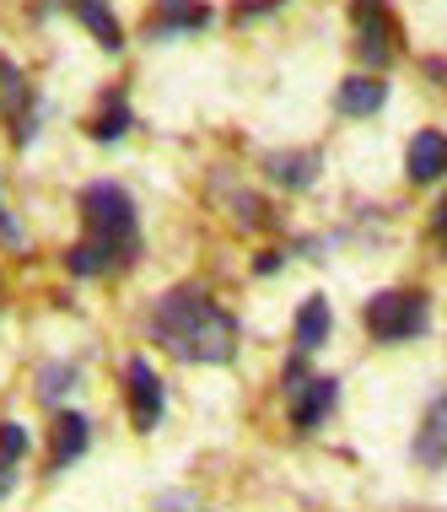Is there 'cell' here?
I'll list each match as a JSON object with an SVG mask.
<instances>
[{
  "instance_id": "cell-8",
  "label": "cell",
  "mask_w": 447,
  "mask_h": 512,
  "mask_svg": "<svg viewBox=\"0 0 447 512\" xmlns=\"http://www.w3.org/2000/svg\"><path fill=\"white\" fill-rule=\"evenodd\" d=\"M87 442H92V421H87V415L60 410V415H54V426H49V469H71L81 453H87Z\"/></svg>"
},
{
  "instance_id": "cell-15",
  "label": "cell",
  "mask_w": 447,
  "mask_h": 512,
  "mask_svg": "<svg viewBox=\"0 0 447 512\" xmlns=\"http://www.w3.org/2000/svg\"><path fill=\"white\" fill-rule=\"evenodd\" d=\"M329 329H334V313H329V302L324 297H307L302 308H297V351H318V345L329 340Z\"/></svg>"
},
{
  "instance_id": "cell-20",
  "label": "cell",
  "mask_w": 447,
  "mask_h": 512,
  "mask_svg": "<svg viewBox=\"0 0 447 512\" xmlns=\"http://www.w3.org/2000/svg\"><path fill=\"white\" fill-rule=\"evenodd\" d=\"M431 232H437V243H442V254H447V200L437 205V227H431Z\"/></svg>"
},
{
  "instance_id": "cell-14",
  "label": "cell",
  "mask_w": 447,
  "mask_h": 512,
  "mask_svg": "<svg viewBox=\"0 0 447 512\" xmlns=\"http://www.w3.org/2000/svg\"><path fill=\"white\" fill-rule=\"evenodd\" d=\"M65 6L76 11L81 27H87L103 49H119L124 44V27H119V17H114V6H108V0H65Z\"/></svg>"
},
{
  "instance_id": "cell-21",
  "label": "cell",
  "mask_w": 447,
  "mask_h": 512,
  "mask_svg": "<svg viewBox=\"0 0 447 512\" xmlns=\"http://www.w3.org/2000/svg\"><path fill=\"white\" fill-rule=\"evenodd\" d=\"M0 238H6V243H22V232H17V221H11L6 211H0Z\"/></svg>"
},
{
  "instance_id": "cell-9",
  "label": "cell",
  "mask_w": 447,
  "mask_h": 512,
  "mask_svg": "<svg viewBox=\"0 0 447 512\" xmlns=\"http://www.w3.org/2000/svg\"><path fill=\"white\" fill-rule=\"evenodd\" d=\"M211 22V6L205 0H157V11L146 17L151 38H178V33H200Z\"/></svg>"
},
{
  "instance_id": "cell-3",
  "label": "cell",
  "mask_w": 447,
  "mask_h": 512,
  "mask_svg": "<svg viewBox=\"0 0 447 512\" xmlns=\"http://www.w3.org/2000/svg\"><path fill=\"white\" fill-rule=\"evenodd\" d=\"M431 329V302L415 286H394V292H377L367 302V335L377 345H404V340H421Z\"/></svg>"
},
{
  "instance_id": "cell-4",
  "label": "cell",
  "mask_w": 447,
  "mask_h": 512,
  "mask_svg": "<svg viewBox=\"0 0 447 512\" xmlns=\"http://www.w3.org/2000/svg\"><path fill=\"white\" fill-rule=\"evenodd\" d=\"M351 17H356V54L367 65H388L399 54V22H394V11H388V0H356L351 6Z\"/></svg>"
},
{
  "instance_id": "cell-5",
  "label": "cell",
  "mask_w": 447,
  "mask_h": 512,
  "mask_svg": "<svg viewBox=\"0 0 447 512\" xmlns=\"http://www.w3.org/2000/svg\"><path fill=\"white\" fill-rule=\"evenodd\" d=\"M124 394H130L135 432H157L167 394H162V378H157V367H151L146 356H130V362H124Z\"/></svg>"
},
{
  "instance_id": "cell-2",
  "label": "cell",
  "mask_w": 447,
  "mask_h": 512,
  "mask_svg": "<svg viewBox=\"0 0 447 512\" xmlns=\"http://www.w3.org/2000/svg\"><path fill=\"white\" fill-rule=\"evenodd\" d=\"M135 254H141V216L130 189L97 178L81 189V243L65 254V265L71 275H119L135 265Z\"/></svg>"
},
{
  "instance_id": "cell-19",
  "label": "cell",
  "mask_w": 447,
  "mask_h": 512,
  "mask_svg": "<svg viewBox=\"0 0 447 512\" xmlns=\"http://www.w3.org/2000/svg\"><path fill=\"white\" fill-rule=\"evenodd\" d=\"M254 270H259V275H270V270H281V254H275V248H270V254H259V259H254Z\"/></svg>"
},
{
  "instance_id": "cell-7",
  "label": "cell",
  "mask_w": 447,
  "mask_h": 512,
  "mask_svg": "<svg viewBox=\"0 0 447 512\" xmlns=\"http://www.w3.org/2000/svg\"><path fill=\"white\" fill-rule=\"evenodd\" d=\"M334 399H340V383L334 378H302V389L291 394V426L297 432H318L334 415Z\"/></svg>"
},
{
  "instance_id": "cell-16",
  "label": "cell",
  "mask_w": 447,
  "mask_h": 512,
  "mask_svg": "<svg viewBox=\"0 0 447 512\" xmlns=\"http://www.w3.org/2000/svg\"><path fill=\"white\" fill-rule=\"evenodd\" d=\"M318 168H324L318 151H275V157H270V178H275V184H286V189H307L318 178Z\"/></svg>"
},
{
  "instance_id": "cell-17",
  "label": "cell",
  "mask_w": 447,
  "mask_h": 512,
  "mask_svg": "<svg viewBox=\"0 0 447 512\" xmlns=\"http://www.w3.org/2000/svg\"><path fill=\"white\" fill-rule=\"evenodd\" d=\"M22 459H27V426L22 421H0V496L17 486Z\"/></svg>"
},
{
  "instance_id": "cell-10",
  "label": "cell",
  "mask_w": 447,
  "mask_h": 512,
  "mask_svg": "<svg viewBox=\"0 0 447 512\" xmlns=\"http://www.w3.org/2000/svg\"><path fill=\"white\" fill-rule=\"evenodd\" d=\"M415 464L421 469H447V394L431 399V410L421 415V432H415Z\"/></svg>"
},
{
  "instance_id": "cell-18",
  "label": "cell",
  "mask_w": 447,
  "mask_h": 512,
  "mask_svg": "<svg viewBox=\"0 0 447 512\" xmlns=\"http://www.w3.org/2000/svg\"><path fill=\"white\" fill-rule=\"evenodd\" d=\"M71 378H76V367H44V389H38V394H44L49 405H54V399L71 389Z\"/></svg>"
},
{
  "instance_id": "cell-13",
  "label": "cell",
  "mask_w": 447,
  "mask_h": 512,
  "mask_svg": "<svg viewBox=\"0 0 447 512\" xmlns=\"http://www.w3.org/2000/svg\"><path fill=\"white\" fill-rule=\"evenodd\" d=\"M135 124V114H130V103H124V92L114 87V92H103V103L92 108V119H87V135L92 141H119L124 130Z\"/></svg>"
},
{
  "instance_id": "cell-1",
  "label": "cell",
  "mask_w": 447,
  "mask_h": 512,
  "mask_svg": "<svg viewBox=\"0 0 447 512\" xmlns=\"http://www.w3.org/2000/svg\"><path fill=\"white\" fill-rule=\"evenodd\" d=\"M146 335L167 356L194 362V367H221L237 356V318L205 286H173V292H162L146 318Z\"/></svg>"
},
{
  "instance_id": "cell-6",
  "label": "cell",
  "mask_w": 447,
  "mask_h": 512,
  "mask_svg": "<svg viewBox=\"0 0 447 512\" xmlns=\"http://www.w3.org/2000/svg\"><path fill=\"white\" fill-rule=\"evenodd\" d=\"M0 114L11 119V135H33V87H27L22 65L0 54Z\"/></svg>"
},
{
  "instance_id": "cell-12",
  "label": "cell",
  "mask_w": 447,
  "mask_h": 512,
  "mask_svg": "<svg viewBox=\"0 0 447 512\" xmlns=\"http://www.w3.org/2000/svg\"><path fill=\"white\" fill-rule=\"evenodd\" d=\"M340 114H351V119H367L377 114V108L388 103V81H377V76H345L340 81Z\"/></svg>"
},
{
  "instance_id": "cell-11",
  "label": "cell",
  "mask_w": 447,
  "mask_h": 512,
  "mask_svg": "<svg viewBox=\"0 0 447 512\" xmlns=\"http://www.w3.org/2000/svg\"><path fill=\"white\" fill-rule=\"evenodd\" d=\"M410 178L415 184H437V178H447V135L442 130H421L410 141Z\"/></svg>"
}]
</instances>
